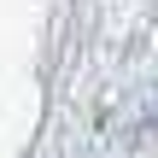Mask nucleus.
I'll list each match as a JSON object with an SVG mask.
<instances>
[{"label":"nucleus","instance_id":"obj_1","mask_svg":"<svg viewBox=\"0 0 158 158\" xmlns=\"http://www.w3.org/2000/svg\"><path fill=\"white\" fill-rule=\"evenodd\" d=\"M152 129H158V106H152Z\"/></svg>","mask_w":158,"mask_h":158}]
</instances>
